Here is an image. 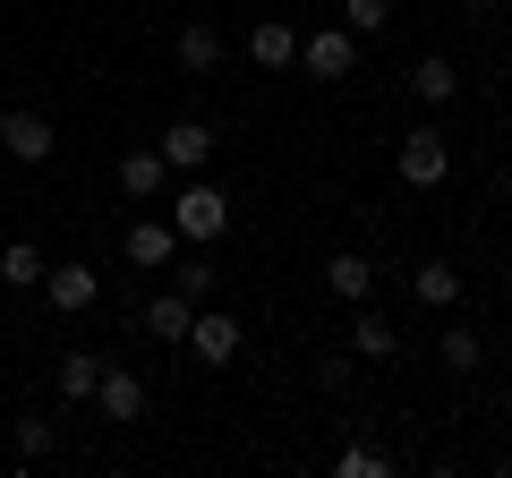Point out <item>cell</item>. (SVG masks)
Returning a JSON list of instances; mask_svg holds the SVG:
<instances>
[{"label":"cell","mask_w":512,"mask_h":478,"mask_svg":"<svg viewBox=\"0 0 512 478\" xmlns=\"http://www.w3.org/2000/svg\"><path fill=\"white\" fill-rule=\"evenodd\" d=\"M171 231H180L188 248H214V239L231 231V197H222V188L205 180V171H188V188L171 197Z\"/></svg>","instance_id":"cell-1"},{"label":"cell","mask_w":512,"mask_h":478,"mask_svg":"<svg viewBox=\"0 0 512 478\" xmlns=\"http://www.w3.org/2000/svg\"><path fill=\"white\" fill-rule=\"evenodd\" d=\"M393 171H402V188H444L453 180V137L444 129H410L402 154H393Z\"/></svg>","instance_id":"cell-2"},{"label":"cell","mask_w":512,"mask_h":478,"mask_svg":"<svg viewBox=\"0 0 512 478\" xmlns=\"http://www.w3.org/2000/svg\"><path fill=\"white\" fill-rule=\"evenodd\" d=\"M299 69H308L316 86H342V77L359 69V35H350V26H316V35H299Z\"/></svg>","instance_id":"cell-3"},{"label":"cell","mask_w":512,"mask_h":478,"mask_svg":"<svg viewBox=\"0 0 512 478\" xmlns=\"http://www.w3.org/2000/svg\"><path fill=\"white\" fill-rule=\"evenodd\" d=\"M154 146H163V163H171V180H188V171H214V154H222V137L205 129L197 111H180V120H171L163 137H154Z\"/></svg>","instance_id":"cell-4"},{"label":"cell","mask_w":512,"mask_h":478,"mask_svg":"<svg viewBox=\"0 0 512 478\" xmlns=\"http://www.w3.org/2000/svg\"><path fill=\"white\" fill-rule=\"evenodd\" d=\"M180 350L197 359V368H231V359H239V316L197 299V316H188V342H180Z\"/></svg>","instance_id":"cell-5"},{"label":"cell","mask_w":512,"mask_h":478,"mask_svg":"<svg viewBox=\"0 0 512 478\" xmlns=\"http://www.w3.org/2000/svg\"><path fill=\"white\" fill-rule=\"evenodd\" d=\"M120 248H128V265H137V274H171V257H180L188 239L171 231L163 214H146V222H128V239H120Z\"/></svg>","instance_id":"cell-6"},{"label":"cell","mask_w":512,"mask_h":478,"mask_svg":"<svg viewBox=\"0 0 512 478\" xmlns=\"http://www.w3.org/2000/svg\"><path fill=\"white\" fill-rule=\"evenodd\" d=\"M94 419H111V427H137L146 419V376H128V368H103V385H94Z\"/></svg>","instance_id":"cell-7"},{"label":"cell","mask_w":512,"mask_h":478,"mask_svg":"<svg viewBox=\"0 0 512 478\" xmlns=\"http://www.w3.org/2000/svg\"><path fill=\"white\" fill-rule=\"evenodd\" d=\"M43 299H52L60 316H86L94 299H103V282H94L86 257H69V265H43Z\"/></svg>","instance_id":"cell-8"},{"label":"cell","mask_w":512,"mask_h":478,"mask_svg":"<svg viewBox=\"0 0 512 478\" xmlns=\"http://www.w3.org/2000/svg\"><path fill=\"white\" fill-rule=\"evenodd\" d=\"M0 146L18 154V163H52V154H60V129L43 120V111H0Z\"/></svg>","instance_id":"cell-9"},{"label":"cell","mask_w":512,"mask_h":478,"mask_svg":"<svg viewBox=\"0 0 512 478\" xmlns=\"http://www.w3.org/2000/svg\"><path fill=\"white\" fill-rule=\"evenodd\" d=\"M248 60H256L265 77L299 69V26H291V18H256V26H248Z\"/></svg>","instance_id":"cell-10"},{"label":"cell","mask_w":512,"mask_h":478,"mask_svg":"<svg viewBox=\"0 0 512 478\" xmlns=\"http://www.w3.org/2000/svg\"><path fill=\"white\" fill-rule=\"evenodd\" d=\"M325 291L342 299V308H367V299H376V257H367V248H342V257H325Z\"/></svg>","instance_id":"cell-11"},{"label":"cell","mask_w":512,"mask_h":478,"mask_svg":"<svg viewBox=\"0 0 512 478\" xmlns=\"http://www.w3.org/2000/svg\"><path fill=\"white\" fill-rule=\"evenodd\" d=\"M342 350H350V359H367V368H384V359H402V325H393V316H376V308H359Z\"/></svg>","instance_id":"cell-12"},{"label":"cell","mask_w":512,"mask_h":478,"mask_svg":"<svg viewBox=\"0 0 512 478\" xmlns=\"http://www.w3.org/2000/svg\"><path fill=\"white\" fill-rule=\"evenodd\" d=\"M171 52H180V69H188V77H222V52H231V43H222V26H214V18H188Z\"/></svg>","instance_id":"cell-13"},{"label":"cell","mask_w":512,"mask_h":478,"mask_svg":"<svg viewBox=\"0 0 512 478\" xmlns=\"http://www.w3.org/2000/svg\"><path fill=\"white\" fill-rule=\"evenodd\" d=\"M163 188H171L163 146H128V154H120V197H137V205H146V197H163Z\"/></svg>","instance_id":"cell-14"},{"label":"cell","mask_w":512,"mask_h":478,"mask_svg":"<svg viewBox=\"0 0 512 478\" xmlns=\"http://www.w3.org/2000/svg\"><path fill=\"white\" fill-rule=\"evenodd\" d=\"M188 316H197V299H188V291H154L146 308H137V325H146L154 342H171V350H180V342H188Z\"/></svg>","instance_id":"cell-15"},{"label":"cell","mask_w":512,"mask_h":478,"mask_svg":"<svg viewBox=\"0 0 512 478\" xmlns=\"http://www.w3.org/2000/svg\"><path fill=\"white\" fill-rule=\"evenodd\" d=\"M402 86L419 94L427 111H444V103H453V94H461V69H453V60H444V52H427V60H410V77H402Z\"/></svg>","instance_id":"cell-16"},{"label":"cell","mask_w":512,"mask_h":478,"mask_svg":"<svg viewBox=\"0 0 512 478\" xmlns=\"http://www.w3.org/2000/svg\"><path fill=\"white\" fill-rule=\"evenodd\" d=\"M103 350H60V368H52V385H60V402H94V385H103Z\"/></svg>","instance_id":"cell-17"},{"label":"cell","mask_w":512,"mask_h":478,"mask_svg":"<svg viewBox=\"0 0 512 478\" xmlns=\"http://www.w3.org/2000/svg\"><path fill=\"white\" fill-rule=\"evenodd\" d=\"M436 368H444V376H478V368H487L478 325H444V333H436Z\"/></svg>","instance_id":"cell-18"},{"label":"cell","mask_w":512,"mask_h":478,"mask_svg":"<svg viewBox=\"0 0 512 478\" xmlns=\"http://www.w3.org/2000/svg\"><path fill=\"white\" fill-rule=\"evenodd\" d=\"M410 299H419V308H453V299H461V265L419 257V274H410Z\"/></svg>","instance_id":"cell-19"},{"label":"cell","mask_w":512,"mask_h":478,"mask_svg":"<svg viewBox=\"0 0 512 478\" xmlns=\"http://www.w3.org/2000/svg\"><path fill=\"white\" fill-rule=\"evenodd\" d=\"M9 444H18V461H52V453H60V419H43V410H18Z\"/></svg>","instance_id":"cell-20"},{"label":"cell","mask_w":512,"mask_h":478,"mask_svg":"<svg viewBox=\"0 0 512 478\" xmlns=\"http://www.w3.org/2000/svg\"><path fill=\"white\" fill-rule=\"evenodd\" d=\"M43 265L52 257H43L35 239H9V248H0V282H9V291H43Z\"/></svg>","instance_id":"cell-21"},{"label":"cell","mask_w":512,"mask_h":478,"mask_svg":"<svg viewBox=\"0 0 512 478\" xmlns=\"http://www.w3.org/2000/svg\"><path fill=\"white\" fill-rule=\"evenodd\" d=\"M333 18L367 43V35H384V26H393V0H333Z\"/></svg>","instance_id":"cell-22"},{"label":"cell","mask_w":512,"mask_h":478,"mask_svg":"<svg viewBox=\"0 0 512 478\" xmlns=\"http://www.w3.org/2000/svg\"><path fill=\"white\" fill-rule=\"evenodd\" d=\"M333 470H342V478H384L393 461H384L376 444H342V453H333Z\"/></svg>","instance_id":"cell-23"},{"label":"cell","mask_w":512,"mask_h":478,"mask_svg":"<svg viewBox=\"0 0 512 478\" xmlns=\"http://www.w3.org/2000/svg\"><path fill=\"white\" fill-rule=\"evenodd\" d=\"M316 385H350V350H325L316 359Z\"/></svg>","instance_id":"cell-24"},{"label":"cell","mask_w":512,"mask_h":478,"mask_svg":"<svg viewBox=\"0 0 512 478\" xmlns=\"http://www.w3.org/2000/svg\"><path fill=\"white\" fill-rule=\"evenodd\" d=\"M461 9H495V0H461Z\"/></svg>","instance_id":"cell-25"},{"label":"cell","mask_w":512,"mask_h":478,"mask_svg":"<svg viewBox=\"0 0 512 478\" xmlns=\"http://www.w3.org/2000/svg\"><path fill=\"white\" fill-rule=\"evenodd\" d=\"M308 9H325V0H308Z\"/></svg>","instance_id":"cell-26"},{"label":"cell","mask_w":512,"mask_h":478,"mask_svg":"<svg viewBox=\"0 0 512 478\" xmlns=\"http://www.w3.org/2000/svg\"><path fill=\"white\" fill-rule=\"evenodd\" d=\"M504 299H512V282H504Z\"/></svg>","instance_id":"cell-27"}]
</instances>
